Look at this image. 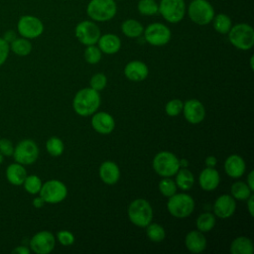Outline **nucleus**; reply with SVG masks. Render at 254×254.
<instances>
[{
  "label": "nucleus",
  "mask_w": 254,
  "mask_h": 254,
  "mask_svg": "<svg viewBox=\"0 0 254 254\" xmlns=\"http://www.w3.org/2000/svg\"><path fill=\"white\" fill-rule=\"evenodd\" d=\"M100 105L99 92L91 87L82 88L74 95L72 106L74 111L80 116L92 115Z\"/></svg>",
  "instance_id": "obj_1"
},
{
  "label": "nucleus",
  "mask_w": 254,
  "mask_h": 254,
  "mask_svg": "<svg viewBox=\"0 0 254 254\" xmlns=\"http://www.w3.org/2000/svg\"><path fill=\"white\" fill-rule=\"evenodd\" d=\"M117 13L115 0H90L86 6V14L94 22H107Z\"/></svg>",
  "instance_id": "obj_2"
},
{
  "label": "nucleus",
  "mask_w": 254,
  "mask_h": 254,
  "mask_svg": "<svg viewBox=\"0 0 254 254\" xmlns=\"http://www.w3.org/2000/svg\"><path fill=\"white\" fill-rule=\"evenodd\" d=\"M228 40L232 46L241 51H248L254 45V30L246 23L232 25L227 33Z\"/></svg>",
  "instance_id": "obj_3"
},
{
  "label": "nucleus",
  "mask_w": 254,
  "mask_h": 254,
  "mask_svg": "<svg viewBox=\"0 0 254 254\" xmlns=\"http://www.w3.org/2000/svg\"><path fill=\"white\" fill-rule=\"evenodd\" d=\"M187 14L194 24L205 26L211 23L215 11L212 4L207 0H190L187 7Z\"/></svg>",
  "instance_id": "obj_4"
},
{
  "label": "nucleus",
  "mask_w": 254,
  "mask_h": 254,
  "mask_svg": "<svg viewBox=\"0 0 254 254\" xmlns=\"http://www.w3.org/2000/svg\"><path fill=\"white\" fill-rule=\"evenodd\" d=\"M130 221L139 227H146L153 218V209L149 201L144 198L133 200L128 206Z\"/></svg>",
  "instance_id": "obj_5"
},
{
  "label": "nucleus",
  "mask_w": 254,
  "mask_h": 254,
  "mask_svg": "<svg viewBox=\"0 0 254 254\" xmlns=\"http://www.w3.org/2000/svg\"><path fill=\"white\" fill-rule=\"evenodd\" d=\"M153 168L159 176L170 178L175 176L181 167L179 159L175 154L168 151H162L154 157Z\"/></svg>",
  "instance_id": "obj_6"
},
{
  "label": "nucleus",
  "mask_w": 254,
  "mask_h": 254,
  "mask_svg": "<svg viewBox=\"0 0 254 254\" xmlns=\"http://www.w3.org/2000/svg\"><path fill=\"white\" fill-rule=\"evenodd\" d=\"M159 14L168 23H180L187 14L186 2L185 0H160Z\"/></svg>",
  "instance_id": "obj_7"
},
{
  "label": "nucleus",
  "mask_w": 254,
  "mask_h": 254,
  "mask_svg": "<svg viewBox=\"0 0 254 254\" xmlns=\"http://www.w3.org/2000/svg\"><path fill=\"white\" fill-rule=\"evenodd\" d=\"M169 212L178 218L188 217L194 209L193 198L188 193H175L167 202Z\"/></svg>",
  "instance_id": "obj_8"
},
{
  "label": "nucleus",
  "mask_w": 254,
  "mask_h": 254,
  "mask_svg": "<svg viewBox=\"0 0 254 254\" xmlns=\"http://www.w3.org/2000/svg\"><path fill=\"white\" fill-rule=\"evenodd\" d=\"M144 40L155 47H161L167 45L171 38H172V32L170 28L159 22H154L149 24L146 28H144Z\"/></svg>",
  "instance_id": "obj_9"
},
{
  "label": "nucleus",
  "mask_w": 254,
  "mask_h": 254,
  "mask_svg": "<svg viewBox=\"0 0 254 254\" xmlns=\"http://www.w3.org/2000/svg\"><path fill=\"white\" fill-rule=\"evenodd\" d=\"M15 162L25 166L35 163L39 157V148L35 141L24 139L14 147L13 155Z\"/></svg>",
  "instance_id": "obj_10"
},
{
  "label": "nucleus",
  "mask_w": 254,
  "mask_h": 254,
  "mask_svg": "<svg viewBox=\"0 0 254 254\" xmlns=\"http://www.w3.org/2000/svg\"><path fill=\"white\" fill-rule=\"evenodd\" d=\"M40 196L48 203H59L63 201L67 194L65 185L59 180H50L42 185Z\"/></svg>",
  "instance_id": "obj_11"
},
{
  "label": "nucleus",
  "mask_w": 254,
  "mask_h": 254,
  "mask_svg": "<svg viewBox=\"0 0 254 254\" xmlns=\"http://www.w3.org/2000/svg\"><path fill=\"white\" fill-rule=\"evenodd\" d=\"M74 35L79 43L84 46H90L97 44L101 32L94 21L83 20L77 23L75 26Z\"/></svg>",
  "instance_id": "obj_12"
},
{
  "label": "nucleus",
  "mask_w": 254,
  "mask_h": 254,
  "mask_svg": "<svg viewBox=\"0 0 254 254\" xmlns=\"http://www.w3.org/2000/svg\"><path fill=\"white\" fill-rule=\"evenodd\" d=\"M17 29L23 38L35 39L43 34L44 24L39 18L35 16L25 15L19 19Z\"/></svg>",
  "instance_id": "obj_13"
},
{
  "label": "nucleus",
  "mask_w": 254,
  "mask_h": 254,
  "mask_svg": "<svg viewBox=\"0 0 254 254\" xmlns=\"http://www.w3.org/2000/svg\"><path fill=\"white\" fill-rule=\"evenodd\" d=\"M56 245V238L50 231L43 230L36 233L30 239V247L37 254H48L52 252Z\"/></svg>",
  "instance_id": "obj_14"
},
{
  "label": "nucleus",
  "mask_w": 254,
  "mask_h": 254,
  "mask_svg": "<svg viewBox=\"0 0 254 254\" xmlns=\"http://www.w3.org/2000/svg\"><path fill=\"white\" fill-rule=\"evenodd\" d=\"M184 116L191 124L200 123L205 116V108L197 99H189L183 105Z\"/></svg>",
  "instance_id": "obj_15"
},
{
  "label": "nucleus",
  "mask_w": 254,
  "mask_h": 254,
  "mask_svg": "<svg viewBox=\"0 0 254 254\" xmlns=\"http://www.w3.org/2000/svg\"><path fill=\"white\" fill-rule=\"evenodd\" d=\"M236 208L235 199L232 195L222 194L219 195L213 204V211L216 216L219 218H228L230 217Z\"/></svg>",
  "instance_id": "obj_16"
},
{
  "label": "nucleus",
  "mask_w": 254,
  "mask_h": 254,
  "mask_svg": "<svg viewBox=\"0 0 254 254\" xmlns=\"http://www.w3.org/2000/svg\"><path fill=\"white\" fill-rule=\"evenodd\" d=\"M92 128L99 134H109L113 131L115 127L114 118L107 112H96L93 113L91 118Z\"/></svg>",
  "instance_id": "obj_17"
},
{
  "label": "nucleus",
  "mask_w": 254,
  "mask_h": 254,
  "mask_svg": "<svg viewBox=\"0 0 254 254\" xmlns=\"http://www.w3.org/2000/svg\"><path fill=\"white\" fill-rule=\"evenodd\" d=\"M149 73L148 66L141 61H132L124 67L125 76L131 81H142Z\"/></svg>",
  "instance_id": "obj_18"
},
{
  "label": "nucleus",
  "mask_w": 254,
  "mask_h": 254,
  "mask_svg": "<svg viewBox=\"0 0 254 254\" xmlns=\"http://www.w3.org/2000/svg\"><path fill=\"white\" fill-rule=\"evenodd\" d=\"M220 182V177L218 172L214 168H205L201 171L198 177V183L202 190L206 191H211L217 188Z\"/></svg>",
  "instance_id": "obj_19"
},
{
  "label": "nucleus",
  "mask_w": 254,
  "mask_h": 254,
  "mask_svg": "<svg viewBox=\"0 0 254 254\" xmlns=\"http://www.w3.org/2000/svg\"><path fill=\"white\" fill-rule=\"evenodd\" d=\"M97 44L100 51L106 55L116 54L121 48L120 38L117 35L111 33L100 35Z\"/></svg>",
  "instance_id": "obj_20"
},
{
  "label": "nucleus",
  "mask_w": 254,
  "mask_h": 254,
  "mask_svg": "<svg viewBox=\"0 0 254 254\" xmlns=\"http://www.w3.org/2000/svg\"><path fill=\"white\" fill-rule=\"evenodd\" d=\"M245 162L239 155H231L225 160L224 170L225 173L231 178L237 179L242 177L245 173Z\"/></svg>",
  "instance_id": "obj_21"
},
{
  "label": "nucleus",
  "mask_w": 254,
  "mask_h": 254,
  "mask_svg": "<svg viewBox=\"0 0 254 254\" xmlns=\"http://www.w3.org/2000/svg\"><path fill=\"white\" fill-rule=\"evenodd\" d=\"M99 177L106 185H115L120 178L118 166L111 161L103 162L99 167Z\"/></svg>",
  "instance_id": "obj_22"
},
{
  "label": "nucleus",
  "mask_w": 254,
  "mask_h": 254,
  "mask_svg": "<svg viewBox=\"0 0 254 254\" xmlns=\"http://www.w3.org/2000/svg\"><path fill=\"white\" fill-rule=\"evenodd\" d=\"M186 247L192 253H200L206 247V239L199 230L190 231L185 239Z\"/></svg>",
  "instance_id": "obj_23"
},
{
  "label": "nucleus",
  "mask_w": 254,
  "mask_h": 254,
  "mask_svg": "<svg viewBox=\"0 0 254 254\" xmlns=\"http://www.w3.org/2000/svg\"><path fill=\"white\" fill-rule=\"evenodd\" d=\"M27 176L25 167L17 162L10 164L6 169V179L13 186H22Z\"/></svg>",
  "instance_id": "obj_24"
},
{
  "label": "nucleus",
  "mask_w": 254,
  "mask_h": 254,
  "mask_svg": "<svg viewBox=\"0 0 254 254\" xmlns=\"http://www.w3.org/2000/svg\"><path fill=\"white\" fill-rule=\"evenodd\" d=\"M121 31L126 37L134 39L139 38L143 34L144 27L138 20L130 18L122 22Z\"/></svg>",
  "instance_id": "obj_25"
},
{
  "label": "nucleus",
  "mask_w": 254,
  "mask_h": 254,
  "mask_svg": "<svg viewBox=\"0 0 254 254\" xmlns=\"http://www.w3.org/2000/svg\"><path fill=\"white\" fill-rule=\"evenodd\" d=\"M253 243L251 239L245 236H239L235 238L230 245V252L232 254H252Z\"/></svg>",
  "instance_id": "obj_26"
},
{
  "label": "nucleus",
  "mask_w": 254,
  "mask_h": 254,
  "mask_svg": "<svg viewBox=\"0 0 254 254\" xmlns=\"http://www.w3.org/2000/svg\"><path fill=\"white\" fill-rule=\"evenodd\" d=\"M212 27L213 29L222 35H225L229 32L230 28L232 27V21L231 18L225 14V13H218L215 14L212 21Z\"/></svg>",
  "instance_id": "obj_27"
},
{
  "label": "nucleus",
  "mask_w": 254,
  "mask_h": 254,
  "mask_svg": "<svg viewBox=\"0 0 254 254\" xmlns=\"http://www.w3.org/2000/svg\"><path fill=\"white\" fill-rule=\"evenodd\" d=\"M176 185L183 190H190L194 184V177L190 171L186 168L179 169L176 174Z\"/></svg>",
  "instance_id": "obj_28"
},
{
  "label": "nucleus",
  "mask_w": 254,
  "mask_h": 254,
  "mask_svg": "<svg viewBox=\"0 0 254 254\" xmlns=\"http://www.w3.org/2000/svg\"><path fill=\"white\" fill-rule=\"evenodd\" d=\"M10 50H12V52L17 56L25 57L31 53L32 44L29 39L16 38L12 43H10Z\"/></svg>",
  "instance_id": "obj_29"
},
{
  "label": "nucleus",
  "mask_w": 254,
  "mask_h": 254,
  "mask_svg": "<svg viewBox=\"0 0 254 254\" xmlns=\"http://www.w3.org/2000/svg\"><path fill=\"white\" fill-rule=\"evenodd\" d=\"M137 10L142 16H155L159 14V3L156 0H139Z\"/></svg>",
  "instance_id": "obj_30"
},
{
  "label": "nucleus",
  "mask_w": 254,
  "mask_h": 254,
  "mask_svg": "<svg viewBox=\"0 0 254 254\" xmlns=\"http://www.w3.org/2000/svg\"><path fill=\"white\" fill-rule=\"evenodd\" d=\"M230 191L232 197L238 200H246L252 194V190L249 189L248 185L241 181L235 182L231 186Z\"/></svg>",
  "instance_id": "obj_31"
},
{
  "label": "nucleus",
  "mask_w": 254,
  "mask_h": 254,
  "mask_svg": "<svg viewBox=\"0 0 254 254\" xmlns=\"http://www.w3.org/2000/svg\"><path fill=\"white\" fill-rule=\"evenodd\" d=\"M197 230L201 232L210 231L215 225V217L210 212H203L196 218Z\"/></svg>",
  "instance_id": "obj_32"
},
{
  "label": "nucleus",
  "mask_w": 254,
  "mask_h": 254,
  "mask_svg": "<svg viewBox=\"0 0 254 254\" xmlns=\"http://www.w3.org/2000/svg\"><path fill=\"white\" fill-rule=\"evenodd\" d=\"M146 229V233L148 238L153 241V242H161L165 239L166 237V231L163 228V226H161L158 223H149Z\"/></svg>",
  "instance_id": "obj_33"
},
{
  "label": "nucleus",
  "mask_w": 254,
  "mask_h": 254,
  "mask_svg": "<svg viewBox=\"0 0 254 254\" xmlns=\"http://www.w3.org/2000/svg\"><path fill=\"white\" fill-rule=\"evenodd\" d=\"M42 185H43V183H42L41 179L36 175L27 176L23 183L25 190L31 194L39 193L40 190L42 188Z\"/></svg>",
  "instance_id": "obj_34"
},
{
  "label": "nucleus",
  "mask_w": 254,
  "mask_h": 254,
  "mask_svg": "<svg viewBox=\"0 0 254 254\" xmlns=\"http://www.w3.org/2000/svg\"><path fill=\"white\" fill-rule=\"evenodd\" d=\"M46 149L51 156L59 157L63 154L64 146L63 141L58 137H51L46 142Z\"/></svg>",
  "instance_id": "obj_35"
},
{
  "label": "nucleus",
  "mask_w": 254,
  "mask_h": 254,
  "mask_svg": "<svg viewBox=\"0 0 254 254\" xmlns=\"http://www.w3.org/2000/svg\"><path fill=\"white\" fill-rule=\"evenodd\" d=\"M102 56V52L98 47L95 45L86 46V49L84 50V59L85 61L90 64H95L100 62Z\"/></svg>",
  "instance_id": "obj_36"
},
{
  "label": "nucleus",
  "mask_w": 254,
  "mask_h": 254,
  "mask_svg": "<svg viewBox=\"0 0 254 254\" xmlns=\"http://www.w3.org/2000/svg\"><path fill=\"white\" fill-rule=\"evenodd\" d=\"M159 190L163 195L170 197L177 192V185L172 179L164 178L159 183Z\"/></svg>",
  "instance_id": "obj_37"
},
{
  "label": "nucleus",
  "mask_w": 254,
  "mask_h": 254,
  "mask_svg": "<svg viewBox=\"0 0 254 254\" xmlns=\"http://www.w3.org/2000/svg\"><path fill=\"white\" fill-rule=\"evenodd\" d=\"M183 101L181 99H172L170 100L165 107V111L169 116H177L183 110Z\"/></svg>",
  "instance_id": "obj_38"
},
{
  "label": "nucleus",
  "mask_w": 254,
  "mask_h": 254,
  "mask_svg": "<svg viewBox=\"0 0 254 254\" xmlns=\"http://www.w3.org/2000/svg\"><path fill=\"white\" fill-rule=\"evenodd\" d=\"M90 87L97 90V91H100L102 90L105 86H106V83H107V78L105 76V74L103 73H95L94 75H92V77L90 78Z\"/></svg>",
  "instance_id": "obj_39"
},
{
  "label": "nucleus",
  "mask_w": 254,
  "mask_h": 254,
  "mask_svg": "<svg viewBox=\"0 0 254 254\" xmlns=\"http://www.w3.org/2000/svg\"><path fill=\"white\" fill-rule=\"evenodd\" d=\"M57 238L59 242L64 246L72 245L74 242V236L70 231L67 230H61L57 233Z\"/></svg>",
  "instance_id": "obj_40"
},
{
  "label": "nucleus",
  "mask_w": 254,
  "mask_h": 254,
  "mask_svg": "<svg viewBox=\"0 0 254 254\" xmlns=\"http://www.w3.org/2000/svg\"><path fill=\"white\" fill-rule=\"evenodd\" d=\"M14 152V146L12 144V142L9 139L3 138L0 139V153L3 156H12Z\"/></svg>",
  "instance_id": "obj_41"
},
{
  "label": "nucleus",
  "mask_w": 254,
  "mask_h": 254,
  "mask_svg": "<svg viewBox=\"0 0 254 254\" xmlns=\"http://www.w3.org/2000/svg\"><path fill=\"white\" fill-rule=\"evenodd\" d=\"M9 52L10 45L3 38H0V66L6 62Z\"/></svg>",
  "instance_id": "obj_42"
},
{
  "label": "nucleus",
  "mask_w": 254,
  "mask_h": 254,
  "mask_svg": "<svg viewBox=\"0 0 254 254\" xmlns=\"http://www.w3.org/2000/svg\"><path fill=\"white\" fill-rule=\"evenodd\" d=\"M247 208H248V211H249V214L251 216L254 215V195L251 194L247 199Z\"/></svg>",
  "instance_id": "obj_43"
},
{
  "label": "nucleus",
  "mask_w": 254,
  "mask_h": 254,
  "mask_svg": "<svg viewBox=\"0 0 254 254\" xmlns=\"http://www.w3.org/2000/svg\"><path fill=\"white\" fill-rule=\"evenodd\" d=\"M246 184L248 185L249 189L253 191L254 190V171H250V173L248 174Z\"/></svg>",
  "instance_id": "obj_44"
},
{
  "label": "nucleus",
  "mask_w": 254,
  "mask_h": 254,
  "mask_svg": "<svg viewBox=\"0 0 254 254\" xmlns=\"http://www.w3.org/2000/svg\"><path fill=\"white\" fill-rule=\"evenodd\" d=\"M16 38H17V37H16V34L14 33V31H8V32H6L5 35H4V37H3V39H4L9 45H10V43H12Z\"/></svg>",
  "instance_id": "obj_45"
},
{
  "label": "nucleus",
  "mask_w": 254,
  "mask_h": 254,
  "mask_svg": "<svg viewBox=\"0 0 254 254\" xmlns=\"http://www.w3.org/2000/svg\"><path fill=\"white\" fill-rule=\"evenodd\" d=\"M12 253H17V254H29L30 249L26 246H17L14 250H12Z\"/></svg>",
  "instance_id": "obj_46"
},
{
  "label": "nucleus",
  "mask_w": 254,
  "mask_h": 254,
  "mask_svg": "<svg viewBox=\"0 0 254 254\" xmlns=\"http://www.w3.org/2000/svg\"><path fill=\"white\" fill-rule=\"evenodd\" d=\"M216 163H217V160L214 156H208L205 158V165L209 168H214Z\"/></svg>",
  "instance_id": "obj_47"
},
{
  "label": "nucleus",
  "mask_w": 254,
  "mask_h": 254,
  "mask_svg": "<svg viewBox=\"0 0 254 254\" xmlns=\"http://www.w3.org/2000/svg\"><path fill=\"white\" fill-rule=\"evenodd\" d=\"M45 203H46L45 200H44L41 196L35 197V198L33 199V205H34L36 208H41V207H43Z\"/></svg>",
  "instance_id": "obj_48"
},
{
  "label": "nucleus",
  "mask_w": 254,
  "mask_h": 254,
  "mask_svg": "<svg viewBox=\"0 0 254 254\" xmlns=\"http://www.w3.org/2000/svg\"><path fill=\"white\" fill-rule=\"evenodd\" d=\"M179 162H180V167H183V168H186V167H188V165H189V162H188V160L187 159H183V160H179Z\"/></svg>",
  "instance_id": "obj_49"
},
{
  "label": "nucleus",
  "mask_w": 254,
  "mask_h": 254,
  "mask_svg": "<svg viewBox=\"0 0 254 254\" xmlns=\"http://www.w3.org/2000/svg\"><path fill=\"white\" fill-rule=\"evenodd\" d=\"M253 56L251 57V59H250V66H251V69H253L254 68V66H253Z\"/></svg>",
  "instance_id": "obj_50"
},
{
  "label": "nucleus",
  "mask_w": 254,
  "mask_h": 254,
  "mask_svg": "<svg viewBox=\"0 0 254 254\" xmlns=\"http://www.w3.org/2000/svg\"><path fill=\"white\" fill-rule=\"evenodd\" d=\"M3 160H4V156L0 153V164H1V163H3Z\"/></svg>",
  "instance_id": "obj_51"
},
{
  "label": "nucleus",
  "mask_w": 254,
  "mask_h": 254,
  "mask_svg": "<svg viewBox=\"0 0 254 254\" xmlns=\"http://www.w3.org/2000/svg\"><path fill=\"white\" fill-rule=\"evenodd\" d=\"M115 1H123V0H115Z\"/></svg>",
  "instance_id": "obj_52"
}]
</instances>
